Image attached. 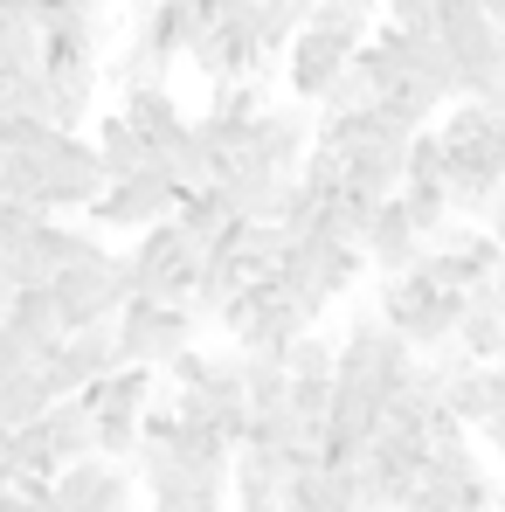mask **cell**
<instances>
[{
    "label": "cell",
    "mask_w": 505,
    "mask_h": 512,
    "mask_svg": "<svg viewBox=\"0 0 505 512\" xmlns=\"http://www.w3.org/2000/svg\"><path fill=\"white\" fill-rule=\"evenodd\" d=\"M312 153V118H305V104H263V118L250 125V139H243V160L270 173H298V160Z\"/></svg>",
    "instance_id": "obj_12"
},
{
    "label": "cell",
    "mask_w": 505,
    "mask_h": 512,
    "mask_svg": "<svg viewBox=\"0 0 505 512\" xmlns=\"http://www.w3.org/2000/svg\"><path fill=\"white\" fill-rule=\"evenodd\" d=\"M284 374L291 381H333V340L326 333H298L284 346Z\"/></svg>",
    "instance_id": "obj_23"
},
{
    "label": "cell",
    "mask_w": 505,
    "mask_h": 512,
    "mask_svg": "<svg viewBox=\"0 0 505 512\" xmlns=\"http://www.w3.org/2000/svg\"><path fill=\"white\" fill-rule=\"evenodd\" d=\"M173 208H180V187L160 167H146L132 180H111L90 201V222L97 229H160V222H173Z\"/></svg>",
    "instance_id": "obj_10"
},
{
    "label": "cell",
    "mask_w": 505,
    "mask_h": 512,
    "mask_svg": "<svg viewBox=\"0 0 505 512\" xmlns=\"http://www.w3.org/2000/svg\"><path fill=\"white\" fill-rule=\"evenodd\" d=\"M56 402H70L63 388H56V374L35 360L28 374H14V381H0V429H28V423H42Z\"/></svg>",
    "instance_id": "obj_20"
},
{
    "label": "cell",
    "mask_w": 505,
    "mask_h": 512,
    "mask_svg": "<svg viewBox=\"0 0 505 512\" xmlns=\"http://www.w3.org/2000/svg\"><path fill=\"white\" fill-rule=\"evenodd\" d=\"M291 457H277V450H256V443H236V457H229V506H277L284 499V485H291Z\"/></svg>",
    "instance_id": "obj_16"
},
{
    "label": "cell",
    "mask_w": 505,
    "mask_h": 512,
    "mask_svg": "<svg viewBox=\"0 0 505 512\" xmlns=\"http://www.w3.org/2000/svg\"><path fill=\"white\" fill-rule=\"evenodd\" d=\"M208 28V14H201V0H153V7H139V42L153 49V56H167V63H180L187 56V42Z\"/></svg>",
    "instance_id": "obj_18"
},
{
    "label": "cell",
    "mask_w": 505,
    "mask_h": 512,
    "mask_svg": "<svg viewBox=\"0 0 505 512\" xmlns=\"http://www.w3.org/2000/svg\"><path fill=\"white\" fill-rule=\"evenodd\" d=\"M90 153H97V173H104V187L111 180H132V173L153 167V153L139 146V132L111 111V118H97V139H90Z\"/></svg>",
    "instance_id": "obj_21"
},
{
    "label": "cell",
    "mask_w": 505,
    "mask_h": 512,
    "mask_svg": "<svg viewBox=\"0 0 505 512\" xmlns=\"http://www.w3.org/2000/svg\"><path fill=\"white\" fill-rule=\"evenodd\" d=\"M256 7H277V14H291V21H305V14H312V0H256Z\"/></svg>",
    "instance_id": "obj_28"
},
{
    "label": "cell",
    "mask_w": 505,
    "mask_h": 512,
    "mask_svg": "<svg viewBox=\"0 0 505 512\" xmlns=\"http://www.w3.org/2000/svg\"><path fill=\"white\" fill-rule=\"evenodd\" d=\"M201 277V256L187 250V236L160 222V229H139V243L125 250V298H146V305H187Z\"/></svg>",
    "instance_id": "obj_6"
},
{
    "label": "cell",
    "mask_w": 505,
    "mask_h": 512,
    "mask_svg": "<svg viewBox=\"0 0 505 512\" xmlns=\"http://www.w3.org/2000/svg\"><path fill=\"white\" fill-rule=\"evenodd\" d=\"M132 7H153V0H132Z\"/></svg>",
    "instance_id": "obj_32"
},
{
    "label": "cell",
    "mask_w": 505,
    "mask_h": 512,
    "mask_svg": "<svg viewBox=\"0 0 505 512\" xmlns=\"http://www.w3.org/2000/svg\"><path fill=\"white\" fill-rule=\"evenodd\" d=\"M478 229H485V236L499 243V256H505V187L492 194V201H485V208H478Z\"/></svg>",
    "instance_id": "obj_26"
},
{
    "label": "cell",
    "mask_w": 505,
    "mask_h": 512,
    "mask_svg": "<svg viewBox=\"0 0 505 512\" xmlns=\"http://www.w3.org/2000/svg\"><path fill=\"white\" fill-rule=\"evenodd\" d=\"M35 360H42L35 346L21 340V333H7V326H0V381H14V374H28Z\"/></svg>",
    "instance_id": "obj_24"
},
{
    "label": "cell",
    "mask_w": 505,
    "mask_h": 512,
    "mask_svg": "<svg viewBox=\"0 0 505 512\" xmlns=\"http://www.w3.org/2000/svg\"><path fill=\"white\" fill-rule=\"evenodd\" d=\"M0 21H35V0H0Z\"/></svg>",
    "instance_id": "obj_27"
},
{
    "label": "cell",
    "mask_w": 505,
    "mask_h": 512,
    "mask_svg": "<svg viewBox=\"0 0 505 512\" xmlns=\"http://www.w3.org/2000/svg\"><path fill=\"white\" fill-rule=\"evenodd\" d=\"M49 298H56V312H63V333L118 319V312H125V256L104 250V256H90V263L56 270V277H49Z\"/></svg>",
    "instance_id": "obj_9"
},
{
    "label": "cell",
    "mask_w": 505,
    "mask_h": 512,
    "mask_svg": "<svg viewBox=\"0 0 505 512\" xmlns=\"http://www.w3.org/2000/svg\"><path fill=\"white\" fill-rule=\"evenodd\" d=\"M236 7H243V0H201V14H208V21H215V14H236Z\"/></svg>",
    "instance_id": "obj_30"
},
{
    "label": "cell",
    "mask_w": 505,
    "mask_h": 512,
    "mask_svg": "<svg viewBox=\"0 0 505 512\" xmlns=\"http://www.w3.org/2000/svg\"><path fill=\"white\" fill-rule=\"evenodd\" d=\"M360 270H367V256H360V250H346V243H333V236L305 229V236H291V250H284V263H277L270 277H277V298L319 326V312H326L333 298L353 291Z\"/></svg>",
    "instance_id": "obj_3"
},
{
    "label": "cell",
    "mask_w": 505,
    "mask_h": 512,
    "mask_svg": "<svg viewBox=\"0 0 505 512\" xmlns=\"http://www.w3.org/2000/svg\"><path fill=\"white\" fill-rule=\"evenodd\" d=\"M21 153L35 160V194H28L35 215H49V222L90 215V201L104 194V173H97L90 139H77V132H42V139L21 146Z\"/></svg>",
    "instance_id": "obj_4"
},
{
    "label": "cell",
    "mask_w": 505,
    "mask_h": 512,
    "mask_svg": "<svg viewBox=\"0 0 505 512\" xmlns=\"http://www.w3.org/2000/svg\"><path fill=\"white\" fill-rule=\"evenodd\" d=\"M111 326H118V360L146 367V374H167L173 360L194 353V340H201V326L187 319V305H146V298H125V312Z\"/></svg>",
    "instance_id": "obj_7"
},
{
    "label": "cell",
    "mask_w": 505,
    "mask_h": 512,
    "mask_svg": "<svg viewBox=\"0 0 505 512\" xmlns=\"http://www.w3.org/2000/svg\"><path fill=\"white\" fill-rule=\"evenodd\" d=\"M0 512H56L49 485H0Z\"/></svg>",
    "instance_id": "obj_25"
},
{
    "label": "cell",
    "mask_w": 505,
    "mask_h": 512,
    "mask_svg": "<svg viewBox=\"0 0 505 512\" xmlns=\"http://www.w3.org/2000/svg\"><path fill=\"white\" fill-rule=\"evenodd\" d=\"M478 7H485V21H492V28L505 35V0H478Z\"/></svg>",
    "instance_id": "obj_29"
},
{
    "label": "cell",
    "mask_w": 505,
    "mask_h": 512,
    "mask_svg": "<svg viewBox=\"0 0 505 512\" xmlns=\"http://www.w3.org/2000/svg\"><path fill=\"white\" fill-rule=\"evenodd\" d=\"M395 208H402V222L422 236V250H429V243H443V229L457 222V215H450V201H443V187H402V194H395Z\"/></svg>",
    "instance_id": "obj_22"
},
{
    "label": "cell",
    "mask_w": 505,
    "mask_h": 512,
    "mask_svg": "<svg viewBox=\"0 0 505 512\" xmlns=\"http://www.w3.org/2000/svg\"><path fill=\"white\" fill-rule=\"evenodd\" d=\"M229 512H284V506H229Z\"/></svg>",
    "instance_id": "obj_31"
},
{
    "label": "cell",
    "mask_w": 505,
    "mask_h": 512,
    "mask_svg": "<svg viewBox=\"0 0 505 512\" xmlns=\"http://www.w3.org/2000/svg\"><path fill=\"white\" fill-rule=\"evenodd\" d=\"M499 360H505V340H499Z\"/></svg>",
    "instance_id": "obj_33"
},
{
    "label": "cell",
    "mask_w": 505,
    "mask_h": 512,
    "mask_svg": "<svg viewBox=\"0 0 505 512\" xmlns=\"http://www.w3.org/2000/svg\"><path fill=\"white\" fill-rule=\"evenodd\" d=\"M499 340H505V291L499 284H478V291H464V319H457V353L471 360V367H492L499 360Z\"/></svg>",
    "instance_id": "obj_17"
},
{
    "label": "cell",
    "mask_w": 505,
    "mask_h": 512,
    "mask_svg": "<svg viewBox=\"0 0 505 512\" xmlns=\"http://www.w3.org/2000/svg\"><path fill=\"white\" fill-rule=\"evenodd\" d=\"M436 42L450 49L457 97L505 111V35L485 21V7H478V0H443V14H436Z\"/></svg>",
    "instance_id": "obj_2"
},
{
    "label": "cell",
    "mask_w": 505,
    "mask_h": 512,
    "mask_svg": "<svg viewBox=\"0 0 505 512\" xmlns=\"http://www.w3.org/2000/svg\"><path fill=\"white\" fill-rule=\"evenodd\" d=\"M374 319H388V326L409 340V353L429 360V353H443V346L457 340L464 298H457V291H436L422 270H409V277H381V305H374Z\"/></svg>",
    "instance_id": "obj_5"
},
{
    "label": "cell",
    "mask_w": 505,
    "mask_h": 512,
    "mask_svg": "<svg viewBox=\"0 0 505 512\" xmlns=\"http://www.w3.org/2000/svg\"><path fill=\"white\" fill-rule=\"evenodd\" d=\"M187 63L208 77V84H263V70H270V56H263V42H256V7L243 0L236 14H215L194 42H187Z\"/></svg>",
    "instance_id": "obj_8"
},
{
    "label": "cell",
    "mask_w": 505,
    "mask_h": 512,
    "mask_svg": "<svg viewBox=\"0 0 505 512\" xmlns=\"http://www.w3.org/2000/svg\"><path fill=\"white\" fill-rule=\"evenodd\" d=\"M436 139H443V201H450V215L478 222V208L505 187V118L492 104L457 97L436 118Z\"/></svg>",
    "instance_id": "obj_1"
},
{
    "label": "cell",
    "mask_w": 505,
    "mask_h": 512,
    "mask_svg": "<svg viewBox=\"0 0 505 512\" xmlns=\"http://www.w3.org/2000/svg\"><path fill=\"white\" fill-rule=\"evenodd\" d=\"M42 367L56 374L63 395H84L90 381H104L111 367H125V360H118V326L104 319V326H77V333H63V346H56Z\"/></svg>",
    "instance_id": "obj_13"
},
{
    "label": "cell",
    "mask_w": 505,
    "mask_h": 512,
    "mask_svg": "<svg viewBox=\"0 0 505 512\" xmlns=\"http://www.w3.org/2000/svg\"><path fill=\"white\" fill-rule=\"evenodd\" d=\"M360 256H367L381 277H409V270L422 263V236L402 222V208H395V201H381V208H374V229H367Z\"/></svg>",
    "instance_id": "obj_19"
},
{
    "label": "cell",
    "mask_w": 505,
    "mask_h": 512,
    "mask_svg": "<svg viewBox=\"0 0 505 512\" xmlns=\"http://www.w3.org/2000/svg\"><path fill=\"white\" fill-rule=\"evenodd\" d=\"M346 63H353V42H339V35H326V28H312V21H305V28L291 35V49L277 56L291 104H319V97L339 84Z\"/></svg>",
    "instance_id": "obj_11"
},
{
    "label": "cell",
    "mask_w": 505,
    "mask_h": 512,
    "mask_svg": "<svg viewBox=\"0 0 505 512\" xmlns=\"http://www.w3.org/2000/svg\"><path fill=\"white\" fill-rule=\"evenodd\" d=\"M118 118H125V125L139 132V146H146L153 160H160L167 146H180V139H187V125H194V118L180 111V97H173L167 84H153V90H125V97H118Z\"/></svg>",
    "instance_id": "obj_15"
},
{
    "label": "cell",
    "mask_w": 505,
    "mask_h": 512,
    "mask_svg": "<svg viewBox=\"0 0 505 512\" xmlns=\"http://www.w3.org/2000/svg\"><path fill=\"white\" fill-rule=\"evenodd\" d=\"M153 388H160V374H146V367H111L104 381H90L84 395V416L90 423H118V429H139L146 416V402H153Z\"/></svg>",
    "instance_id": "obj_14"
}]
</instances>
